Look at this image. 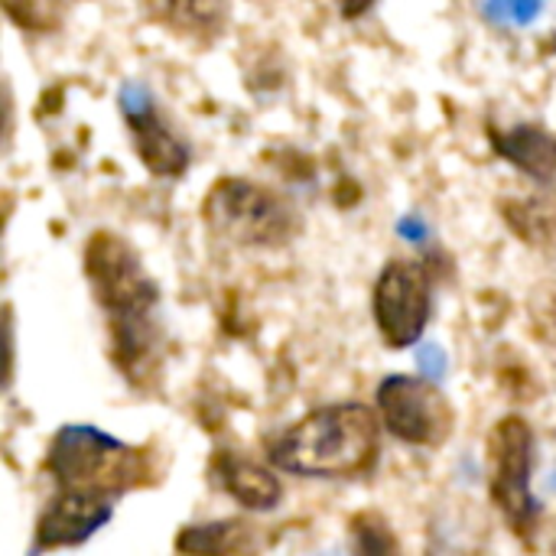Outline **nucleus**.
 I'll use <instances>...</instances> for the list:
<instances>
[{
    "label": "nucleus",
    "instance_id": "obj_7",
    "mask_svg": "<svg viewBox=\"0 0 556 556\" xmlns=\"http://www.w3.org/2000/svg\"><path fill=\"white\" fill-rule=\"evenodd\" d=\"M430 293V274L424 264L404 257L384 264L371 293V309L388 349H407L424 336L433 309Z\"/></svg>",
    "mask_w": 556,
    "mask_h": 556
},
{
    "label": "nucleus",
    "instance_id": "obj_14",
    "mask_svg": "<svg viewBox=\"0 0 556 556\" xmlns=\"http://www.w3.org/2000/svg\"><path fill=\"white\" fill-rule=\"evenodd\" d=\"M502 215L508 222V228L525 238L534 248H547L556 244V202L547 195H534V199H505L502 202Z\"/></svg>",
    "mask_w": 556,
    "mask_h": 556
},
{
    "label": "nucleus",
    "instance_id": "obj_16",
    "mask_svg": "<svg viewBox=\"0 0 556 556\" xmlns=\"http://www.w3.org/2000/svg\"><path fill=\"white\" fill-rule=\"evenodd\" d=\"M482 7L498 26H531L541 16L544 0H482Z\"/></svg>",
    "mask_w": 556,
    "mask_h": 556
},
{
    "label": "nucleus",
    "instance_id": "obj_12",
    "mask_svg": "<svg viewBox=\"0 0 556 556\" xmlns=\"http://www.w3.org/2000/svg\"><path fill=\"white\" fill-rule=\"evenodd\" d=\"M160 16L173 33L212 42L228 29L231 0H163Z\"/></svg>",
    "mask_w": 556,
    "mask_h": 556
},
{
    "label": "nucleus",
    "instance_id": "obj_5",
    "mask_svg": "<svg viewBox=\"0 0 556 556\" xmlns=\"http://www.w3.org/2000/svg\"><path fill=\"white\" fill-rule=\"evenodd\" d=\"M378 414L384 430L407 446L437 450L456 427L450 397L433 381L410 375H391L378 384Z\"/></svg>",
    "mask_w": 556,
    "mask_h": 556
},
{
    "label": "nucleus",
    "instance_id": "obj_4",
    "mask_svg": "<svg viewBox=\"0 0 556 556\" xmlns=\"http://www.w3.org/2000/svg\"><path fill=\"white\" fill-rule=\"evenodd\" d=\"M202 218L215 238L238 248H283L300 235V215L283 195L235 176L208 189Z\"/></svg>",
    "mask_w": 556,
    "mask_h": 556
},
{
    "label": "nucleus",
    "instance_id": "obj_15",
    "mask_svg": "<svg viewBox=\"0 0 556 556\" xmlns=\"http://www.w3.org/2000/svg\"><path fill=\"white\" fill-rule=\"evenodd\" d=\"M3 10L26 33H52L62 23L59 0H3Z\"/></svg>",
    "mask_w": 556,
    "mask_h": 556
},
{
    "label": "nucleus",
    "instance_id": "obj_8",
    "mask_svg": "<svg viewBox=\"0 0 556 556\" xmlns=\"http://www.w3.org/2000/svg\"><path fill=\"white\" fill-rule=\"evenodd\" d=\"M121 111H124V121L130 127L134 150H137L140 163L153 176H182L189 166V150L166 127L150 91L143 85H124L121 88Z\"/></svg>",
    "mask_w": 556,
    "mask_h": 556
},
{
    "label": "nucleus",
    "instance_id": "obj_17",
    "mask_svg": "<svg viewBox=\"0 0 556 556\" xmlns=\"http://www.w3.org/2000/svg\"><path fill=\"white\" fill-rule=\"evenodd\" d=\"M417 362H420V371H424L427 378H440V375L446 371V358H443V352H440L437 345H424V349L417 352Z\"/></svg>",
    "mask_w": 556,
    "mask_h": 556
},
{
    "label": "nucleus",
    "instance_id": "obj_3",
    "mask_svg": "<svg viewBox=\"0 0 556 556\" xmlns=\"http://www.w3.org/2000/svg\"><path fill=\"white\" fill-rule=\"evenodd\" d=\"M46 469L59 489H85L104 495H124L160 482L153 453L127 446L88 424H65L49 446Z\"/></svg>",
    "mask_w": 556,
    "mask_h": 556
},
{
    "label": "nucleus",
    "instance_id": "obj_13",
    "mask_svg": "<svg viewBox=\"0 0 556 556\" xmlns=\"http://www.w3.org/2000/svg\"><path fill=\"white\" fill-rule=\"evenodd\" d=\"M257 544V528L248 521H212L202 528H186L176 538V551L182 554H248Z\"/></svg>",
    "mask_w": 556,
    "mask_h": 556
},
{
    "label": "nucleus",
    "instance_id": "obj_1",
    "mask_svg": "<svg viewBox=\"0 0 556 556\" xmlns=\"http://www.w3.org/2000/svg\"><path fill=\"white\" fill-rule=\"evenodd\" d=\"M85 280L108 313L111 362L134 384L153 381L160 368V290L137 251L114 231H94L85 244Z\"/></svg>",
    "mask_w": 556,
    "mask_h": 556
},
{
    "label": "nucleus",
    "instance_id": "obj_2",
    "mask_svg": "<svg viewBox=\"0 0 556 556\" xmlns=\"http://www.w3.org/2000/svg\"><path fill=\"white\" fill-rule=\"evenodd\" d=\"M378 417L365 404H332L296 420L274 446L270 463L306 479H352L378 463Z\"/></svg>",
    "mask_w": 556,
    "mask_h": 556
},
{
    "label": "nucleus",
    "instance_id": "obj_6",
    "mask_svg": "<svg viewBox=\"0 0 556 556\" xmlns=\"http://www.w3.org/2000/svg\"><path fill=\"white\" fill-rule=\"evenodd\" d=\"M489 466H492V502L515 528V534H528L538 518V502L531 495L534 433L525 417L508 414L495 424L489 437Z\"/></svg>",
    "mask_w": 556,
    "mask_h": 556
},
{
    "label": "nucleus",
    "instance_id": "obj_18",
    "mask_svg": "<svg viewBox=\"0 0 556 556\" xmlns=\"http://www.w3.org/2000/svg\"><path fill=\"white\" fill-rule=\"evenodd\" d=\"M371 7H375V0H339V10H342L345 20H358V16H365Z\"/></svg>",
    "mask_w": 556,
    "mask_h": 556
},
{
    "label": "nucleus",
    "instance_id": "obj_11",
    "mask_svg": "<svg viewBox=\"0 0 556 556\" xmlns=\"http://www.w3.org/2000/svg\"><path fill=\"white\" fill-rule=\"evenodd\" d=\"M212 476L238 505L251 511H274L283 498L280 479L241 453H218L212 463Z\"/></svg>",
    "mask_w": 556,
    "mask_h": 556
},
{
    "label": "nucleus",
    "instance_id": "obj_10",
    "mask_svg": "<svg viewBox=\"0 0 556 556\" xmlns=\"http://www.w3.org/2000/svg\"><path fill=\"white\" fill-rule=\"evenodd\" d=\"M492 147L502 160L531 176L544 192L556 195V137L538 124L492 130Z\"/></svg>",
    "mask_w": 556,
    "mask_h": 556
},
{
    "label": "nucleus",
    "instance_id": "obj_9",
    "mask_svg": "<svg viewBox=\"0 0 556 556\" xmlns=\"http://www.w3.org/2000/svg\"><path fill=\"white\" fill-rule=\"evenodd\" d=\"M111 498L114 495H104V492L59 489V495L46 505V511L36 521L33 554L85 544L94 531H101L111 521V515H114Z\"/></svg>",
    "mask_w": 556,
    "mask_h": 556
}]
</instances>
